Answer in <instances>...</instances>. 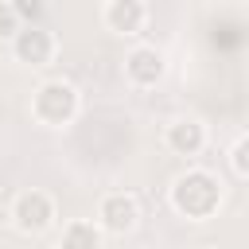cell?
<instances>
[{"label":"cell","instance_id":"obj_2","mask_svg":"<svg viewBox=\"0 0 249 249\" xmlns=\"http://www.w3.org/2000/svg\"><path fill=\"white\" fill-rule=\"evenodd\" d=\"M78 109H82V97H78V89L66 78H51V82H43L31 93V117L39 124H47V128L70 124L78 117Z\"/></svg>","mask_w":249,"mask_h":249},{"label":"cell","instance_id":"obj_4","mask_svg":"<svg viewBox=\"0 0 249 249\" xmlns=\"http://www.w3.org/2000/svg\"><path fill=\"white\" fill-rule=\"evenodd\" d=\"M136 218H140V202H136V195H128V191H109V195L97 202V226H101V233L124 237V233L136 226Z\"/></svg>","mask_w":249,"mask_h":249},{"label":"cell","instance_id":"obj_8","mask_svg":"<svg viewBox=\"0 0 249 249\" xmlns=\"http://www.w3.org/2000/svg\"><path fill=\"white\" fill-rule=\"evenodd\" d=\"M163 140H167V148H171L175 156H198V152L206 148V128H202V121H195V117H179V121L167 124Z\"/></svg>","mask_w":249,"mask_h":249},{"label":"cell","instance_id":"obj_10","mask_svg":"<svg viewBox=\"0 0 249 249\" xmlns=\"http://www.w3.org/2000/svg\"><path fill=\"white\" fill-rule=\"evenodd\" d=\"M230 167H233L237 179L249 175V136H245V132H241V136L233 140V148H230Z\"/></svg>","mask_w":249,"mask_h":249},{"label":"cell","instance_id":"obj_3","mask_svg":"<svg viewBox=\"0 0 249 249\" xmlns=\"http://www.w3.org/2000/svg\"><path fill=\"white\" fill-rule=\"evenodd\" d=\"M54 222V198L39 187H27L12 198V226L19 233H43Z\"/></svg>","mask_w":249,"mask_h":249},{"label":"cell","instance_id":"obj_6","mask_svg":"<svg viewBox=\"0 0 249 249\" xmlns=\"http://www.w3.org/2000/svg\"><path fill=\"white\" fill-rule=\"evenodd\" d=\"M163 70H167V62H163V54L156 47H132L128 58H124V78L136 89H152L163 78Z\"/></svg>","mask_w":249,"mask_h":249},{"label":"cell","instance_id":"obj_9","mask_svg":"<svg viewBox=\"0 0 249 249\" xmlns=\"http://www.w3.org/2000/svg\"><path fill=\"white\" fill-rule=\"evenodd\" d=\"M58 249H101V226L86 222V218L66 222L58 233Z\"/></svg>","mask_w":249,"mask_h":249},{"label":"cell","instance_id":"obj_12","mask_svg":"<svg viewBox=\"0 0 249 249\" xmlns=\"http://www.w3.org/2000/svg\"><path fill=\"white\" fill-rule=\"evenodd\" d=\"M19 27H23V23H19V16L12 12V4H8V0H0V39H12Z\"/></svg>","mask_w":249,"mask_h":249},{"label":"cell","instance_id":"obj_1","mask_svg":"<svg viewBox=\"0 0 249 249\" xmlns=\"http://www.w3.org/2000/svg\"><path fill=\"white\" fill-rule=\"evenodd\" d=\"M171 206H175V214H183L191 222H202V218L218 214V206H222V183L210 171L191 167V171H183L171 183Z\"/></svg>","mask_w":249,"mask_h":249},{"label":"cell","instance_id":"obj_7","mask_svg":"<svg viewBox=\"0 0 249 249\" xmlns=\"http://www.w3.org/2000/svg\"><path fill=\"white\" fill-rule=\"evenodd\" d=\"M101 19L113 35H136V31H144L148 8H144V0H109Z\"/></svg>","mask_w":249,"mask_h":249},{"label":"cell","instance_id":"obj_5","mask_svg":"<svg viewBox=\"0 0 249 249\" xmlns=\"http://www.w3.org/2000/svg\"><path fill=\"white\" fill-rule=\"evenodd\" d=\"M12 54L27 66H47L54 58V35L39 23H23L16 35H12Z\"/></svg>","mask_w":249,"mask_h":249},{"label":"cell","instance_id":"obj_11","mask_svg":"<svg viewBox=\"0 0 249 249\" xmlns=\"http://www.w3.org/2000/svg\"><path fill=\"white\" fill-rule=\"evenodd\" d=\"M8 4L19 16V23H39V16L47 12V0H8Z\"/></svg>","mask_w":249,"mask_h":249}]
</instances>
